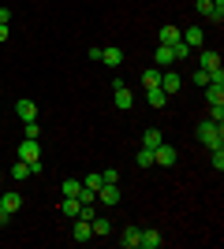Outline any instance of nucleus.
I'll return each mask as SVG.
<instances>
[{"label":"nucleus","mask_w":224,"mask_h":249,"mask_svg":"<svg viewBox=\"0 0 224 249\" xmlns=\"http://www.w3.org/2000/svg\"><path fill=\"white\" fill-rule=\"evenodd\" d=\"M142 86L146 89H161V67H146L142 71Z\"/></svg>","instance_id":"18"},{"label":"nucleus","mask_w":224,"mask_h":249,"mask_svg":"<svg viewBox=\"0 0 224 249\" xmlns=\"http://www.w3.org/2000/svg\"><path fill=\"white\" fill-rule=\"evenodd\" d=\"M180 86H183V78L176 71H161V89L164 93H180Z\"/></svg>","instance_id":"11"},{"label":"nucleus","mask_w":224,"mask_h":249,"mask_svg":"<svg viewBox=\"0 0 224 249\" xmlns=\"http://www.w3.org/2000/svg\"><path fill=\"white\" fill-rule=\"evenodd\" d=\"M8 41V22H0V45Z\"/></svg>","instance_id":"34"},{"label":"nucleus","mask_w":224,"mask_h":249,"mask_svg":"<svg viewBox=\"0 0 224 249\" xmlns=\"http://www.w3.org/2000/svg\"><path fill=\"white\" fill-rule=\"evenodd\" d=\"M198 67H202L205 74H221V52H213V49H205L202 56H198Z\"/></svg>","instance_id":"5"},{"label":"nucleus","mask_w":224,"mask_h":249,"mask_svg":"<svg viewBox=\"0 0 224 249\" xmlns=\"http://www.w3.org/2000/svg\"><path fill=\"white\" fill-rule=\"evenodd\" d=\"M139 238H142V231H139V227H123V238H120V246H123V249H139Z\"/></svg>","instance_id":"17"},{"label":"nucleus","mask_w":224,"mask_h":249,"mask_svg":"<svg viewBox=\"0 0 224 249\" xmlns=\"http://www.w3.org/2000/svg\"><path fill=\"white\" fill-rule=\"evenodd\" d=\"M101 63H105V67H120V63H123V49H116V45L101 49Z\"/></svg>","instance_id":"12"},{"label":"nucleus","mask_w":224,"mask_h":249,"mask_svg":"<svg viewBox=\"0 0 224 249\" xmlns=\"http://www.w3.org/2000/svg\"><path fill=\"white\" fill-rule=\"evenodd\" d=\"M112 89H116V108L131 112V108H135V93L127 89V82H112Z\"/></svg>","instance_id":"6"},{"label":"nucleus","mask_w":224,"mask_h":249,"mask_svg":"<svg viewBox=\"0 0 224 249\" xmlns=\"http://www.w3.org/2000/svg\"><path fill=\"white\" fill-rule=\"evenodd\" d=\"M180 37H183V45H187V49H202L205 30H202V26H187V30H180Z\"/></svg>","instance_id":"7"},{"label":"nucleus","mask_w":224,"mask_h":249,"mask_svg":"<svg viewBox=\"0 0 224 249\" xmlns=\"http://www.w3.org/2000/svg\"><path fill=\"white\" fill-rule=\"evenodd\" d=\"M172 63H176V56H172V45H157V56H153V67H161V71H168Z\"/></svg>","instance_id":"10"},{"label":"nucleus","mask_w":224,"mask_h":249,"mask_svg":"<svg viewBox=\"0 0 224 249\" xmlns=\"http://www.w3.org/2000/svg\"><path fill=\"white\" fill-rule=\"evenodd\" d=\"M209 19H213V22H221V19H224V0H213V11H209Z\"/></svg>","instance_id":"31"},{"label":"nucleus","mask_w":224,"mask_h":249,"mask_svg":"<svg viewBox=\"0 0 224 249\" xmlns=\"http://www.w3.org/2000/svg\"><path fill=\"white\" fill-rule=\"evenodd\" d=\"M205 101H209V104H224V86L209 82V86H205Z\"/></svg>","instance_id":"20"},{"label":"nucleus","mask_w":224,"mask_h":249,"mask_svg":"<svg viewBox=\"0 0 224 249\" xmlns=\"http://www.w3.org/2000/svg\"><path fill=\"white\" fill-rule=\"evenodd\" d=\"M0 205L8 208V212H19L22 208V194L19 190H8V194H0Z\"/></svg>","instance_id":"14"},{"label":"nucleus","mask_w":224,"mask_h":249,"mask_svg":"<svg viewBox=\"0 0 224 249\" xmlns=\"http://www.w3.org/2000/svg\"><path fill=\"white\" fill-rule=\"evenodd\" d=\"M194 11H198V15H205V19H209V11H213V0H194Z\"/></svg>","instance_id":"29"},{"label":"nucleus","mask_w":224,"mask_h":249,"mask_svg":"<svg viewBox=\"0 0 224 249\" xmlns=\"http://www.w3.org/2000/svg\"><path fill=\"white\" fill-rule=\"evenodd\" d=\"M161 142H164V138H161V130H157V126H149L146 134H142V145H146V149H157Z\"/></svg>","instance_id":"23"},{"label":"nucleus","mask_w":224,"mask_h":249,"mask_svg":"<svg viewBox=\"0 0 224 249\" xmlns=\"http://www.w3.org/2000/svg\"><path fill=\"white\" fill-rule=\"evenodd\" d=\"M90 227H94V238H108V234H112V223H108L105 216H94Z\"/></svg>","instance_id":"15"},{"label":"nucleus","mask_w":224,"mask_h":249,"mask_svg":"<svg viewBox=\"0 0 224 249\" xmlns=\"http://www.w3.org/2000/svg\"><path fill=\"white\" fill-rule=\"evenodd\" d=\"M11 175H15V178H34V175H30V164H26V160H15Z\"/></svg>","instance_id":"26"},{"label":"nucleus","mask_w":224,"mask_h":249,"mask_svg":"<svg viewBox=\"0 0 224 249\" xmlns=\"http://www.w3.org/2000/svg\"><path fill=\"white\" fill-rule=\"evenodd\" d=\"M8 216H11V212H8L4 205H0V223H8Z\"/></svg>","instance_id":"35"},{"label":"nucleus","mask_w":224,"mask_h":249,"mask_svg":"<svg viewBox=\"0 0 224 249\" xmlns=\"http://www.w3.org/2000/svg\"><path fill=\"white\" fill-rule=\"evenodd\" d=\"M64 197H79V194H82V178H64Z\"/></svg>","instance_id":"22"},{"label":"nucleus","mask_w":224,"mask_h":249,"mask_svg":"<svg viewBox=\"0 0 224 249\" xmlns=\"http://www.w3.org/2000/svg\"><path fill=\"white\" fill-rule=\"evenodd\" d=\"M146 101H149V108H164V104H168V93H164V89H146Z\"/></svg>","instance_id":"19"},{"label":"nucleus","mask_w":224,"mask_h":249,"mask_svg":"<svg viewBox=\"0 0 224 249\" xmlns=\"http://www.w3.org/2000/svg\"><path fill=\"white\" fill-rule=\"evenodd\" d=\"M191 82H194V86H209V74H205V71H202V67H198V71H194V74H191Z\"/></svg>","instance_id":"32"},{"label":"nucleus","mask_w":224,"mask_h":249,"mask_svg":"<svg viewBox=\"0 0 224 249\" xmlns=\"http://www.w3.org/2000/svg\"><path fill=\"white\" fill-rule=\"evenodd\" d=\"M209 119H213V123H224V104H209Z\"/></svg>","instance_id":"30"},{"label":"nucleus","mask_w":224,"mask_h":249,"mask_svg":"<svg viewBox=\"0 0 224 249\" xmlns=\"http://www.w3.org/2000/svg\"><path fill=\"white\" fill-rule=\"evenodd\" d=\"M180 41V26H161L157 30V45H176Z\"/></svg>","instance_id":"16"},{"label":"nucleus","mask_w":224,"mask_h":249,"mask_svg":"<svg viewBox=\"0 0 224 249\" xmlns=\"http://www.w3.org/2000/svg\"><path fill=\"white\" fill-rule=\"evenodd\" d=\"M19 160H26V164H41V149H38V138H22V145H19Z\"/></svg>","instance_id":"2"},{"label":"nucleus","mask_w":224,"mask_h":249,"mask_svg":"<svg viewBox=\"0 0 224 249\" xmlns=\"http://www.w3.org/2000/svg\"><path fill=\"white\" fill-rule=\"evenodd\" d=\"M71 238H75V242H90V238H94L90 219H71Z\"/></svg>","instance_id":"8"},{"label":"nucleus","mask_w":224,"mask_h":249,"mask_svg":"<svg viewBox=\"0 0 224 249\" xmlns=\"http://www.w3.org/2000/svg\"><path fill=\"white\" fill-rule=\"evenodd\" d=\"M15 115H19L22 123H26V119H38V104H34L30 97H19V101H15Z\"/></svg>","instance_id":"9"},{"label":"nucleus","mask_w":224,"mask_h":249,"mask_svg":"<svg viewBox=\"0 0 224 249\" xmlns=\"http://www.w3.org/2000/svg\"><path fill=\"white\" fill-rule=\"evenodd\" d=\"M209 160H213L217 175H221V171H224V145H209Z\"/></svg>","instance_id":"24"},{"label":"nucleus","mask_w":224,"mask_h":249,"mask_svg":"<svg viewBox=\"0 0 224 249\" xmlns=\"http://www.w3.org/2000/svg\"><path fill=\"white\" fill-rule=\"evenodd\" d=\"M194 134H198V142H202L205 149H209V145H224V123H213V119H202Z\"/></svg>","instance_id":"1"},{"label":"nucleus","mask_w":224,"mask_h":249,"mask_svg":"<svg viewBox=\"0 0 224 249\" xmlns=\"http://www.w3.org/2000/svg\"><path fill=\"white\" fill-rule=\"evenodd\" d=\"M135 164H139V167H153V149L142 145L139 153H135Z\"/></svg>","instance_id":"25"},{"label":"nucleus","mask_w":224,"mask_h":249,"mask_svg":"<svg viewBox=\"0 0 224 249\" xmlns=\"http://www.w3.org/2000/svg\"><path fill=\"white\" fill-rule=\"evenodd\" d=\"M101 182H105V178L97 175V171H94V175H86V178H82V186H86V190H94V194L101 190Z\"/></svg>","instance_id":"27"},{"label":"nucleus","mask_w":224,"mask_h":249,"mask_svg":"<svg viewBox=\"0 0 224 249\" xmlns=\"http://www.w3.org/2000/svg\"><path fill=\"white\" fill-rule=\"evenodd\" d=\"M176 160H180V153H176L172 145H164V142H161V145L153 149V164H157V167H172Z\"/></svg>","instance_id":"4"},{"label":"nucleus","mask_w":224,"mask_h":249,"mask_svg":"<svg viewBox=\"0 0 224 249\" xmlns=\"http://www.w3.org/2000/svg\"><path fill=\"white\" fill-rule=\"evenodd\" d=\"M101 178H105V182H120V171H116V167H108V171H101Z\"/></svg>","instance_id":"33"},{"label":"nucleus","mask_w":224,"mask_h":249,"mask_svg":"<svg viewBox=\"0 0 224 249\" xmlns=\"http://www.w3.org/2000/svg\"><path fill=\"white\" fill-rule=\"evenodd\" d=\"M120 182H101V190H97V205H120Z\"/></svg>","instance_id":"3"},{"label":"nucleus","mask_w":224,"mask_h":249,"mask_svg":"<svg viewBox=\"0 0 224 249\" xmlns=\"http://www.w3.org/2000/svg\"><path fill=\"white\" fill-rule=\"evenodd\" d=\"M22 134H26V138H38V134H41L38 119H26V123H22Z\"/></svg>","instance_id":"28"},{"label":"nucleus","mask_w":224,"mask_h":249,"mask_svg":"<svg viewBox=\"0 0 224 249\" xmlns=\"http://www.w3.org/2000/svg\"><path fill=\"white\" fill-rule=\"evenodd\" d=\"M164 246V238H161V231H142L139 238V249H161Z\"/></svg>","instance_id":"13"},{"label":"nucleus","mask_w":224,"mask_h":249,"mask_svg":"<svg viewBox=\"0 0 224 249\" xmlns=\"http://www.w3.org/2000/svg\"><path fill=\"white\" fill-rule=\"evenodd\" d=\"M79 208H82V205H79V197H64V201H60V212H64L67 219L79 216Z\"/></svg>","instance_id":"21"}]
</instances>
